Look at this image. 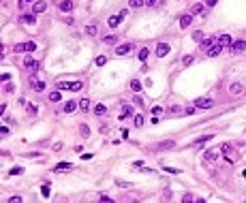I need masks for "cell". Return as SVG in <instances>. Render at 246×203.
<instances>
[{"label":"cell","instance_id":"cell-1","mask_svg":"<svg viewBox=\"0 0 246 203\" xmlns=\"http://www.w3.org/2000/svg\"><path fill=\"white\" fill-rule=\"evenodd\" d=\"M84 88L81 81H60L58 84V90H73V92H79Z\"/></svg>","mask_w":246,"mask_h":203},{"label":"cell","instance_id":"cell-2","mask_svg":"<svg viewBox=\"0 0 246 203\" xmlns=\"http://www.w3.org/2000/svg\"><path fill=\"white\" fill-rule=\"evenodd\" d=\"M212 103H214V101H212L210 96H201V98H197L195 101V107L197 109H210L212 107Z\"/></svg>","mask_w":246,"mask_h":203},{"label":"cell","instance_id":"cell-3","mask_svg":"<svg viewBox=\"0 0 246 203\" xmlns=\"http://www.w3.org/2000/svg\"><path fill=\"white\" fill-rule=\"evenodd\" d=\"M30 86H32L34 92H43V90H45V81H39L34 75H30Z\"/></svg>","mask_w":246,"mask_h":203},{"label":"cell","instance_id":"cell-4","mask_svg":"<svg viewBox=\"0 0 246 203\" xmlns=\"http://www.w3.org/2000/svg\"><path fill=\"white\" fill-rule=\"evenodd\" d=\"M73 7H75L73 0H60V2H58V9H60V11H64V13L73 11Z\"/></svg>","mask_w":246,"mask_h":203},{"label":"cell","instance_id":"cell-5","mask_svg":"<svg viewBox=\"0 0 246 203\" xmlns=\"http://www.w3.org/2000/svg\"><path fill=\"white\" fill-rule=\"evenodd\" d=\"M24 66H26V69H30V71H37L39 62L34 58H30V56H26V58H24Z\"/></svg>","mask_w":246,"mask_h":203},{"label":"cell","instance_id":"cell-6","mask_svg":"<svg viewBox=\"0 0 246 203\" xmlns=\"http://www.w3.org/2000/svg\"><path fill=\"white\" fill-rule=\"evenodd\" d=\"M131 116H133V107L128 103H122V116H120V120H128Z\"/></svg>","mask_w":246,"mask_h":203},{"label":"cell","instance_id":"cell-7","mask_svg":"<svg viewBox=\"0 0 246 203\" xmlns=\"http://www.w3.org/2000/svg\"><path fill=\"white\" fill-rule=\"evenodd\" d=\"M128 51H133V43H124V45H120V47L116 49V54H118V56H126Z\"/></svg>","mask_w":246,"mask_h":203},{"label":"cell","instance_id":"cell-8","mask_svg":"<svg viewBox=\"0 0 246 203\" xmlns=\"http://www.w3.org/2000/svg\"><path fill=\"white\" fill-rule=\"evenodd\" d=\"M167 54H169V45H167V43H159V47H156V56H159V58H165Z\"/></svg>","mask_w":246,"mask_h":203},{"label":"cell","instance_id":"cell-9","mask_svg":"<svg viewBox=\"0 0 246 203\" xmlns=\"http://www.w3.org/2000/svg\"><path fill=\"white\" fill-rule=\"evenodd\" d=\"M221 49H222V45H221V43H218V41H216V43H214V45H212V47L208 49V56H210V58H214V56H218V54H221Z\"/></svg>","mask_w":246,"mask_h":203},{"label":"cell","instance_id":"cell-10","mask_svg":"<svg viewBox=\"0 0 246 203\" xmlns=\"http://www.w3.org/2000/svg\"><path fill=\"white\" fill-rule=\"evenodd\" d=\"M77 107H79L77 101H66V103H64V113H73Z\"/></svg>","mask_w":246,"mask_h":203},{"label":"cell","instance_id":"cell-11","mask_svg":"<svg viewBox=\"0 0 246 203\" xmlns=\"http://www.w3.org/2000/svg\"><path fill=\"white\" fill-rule=\"evenodd\" d=\"M47 9V2H43V0H37L34 2V7H32V13H43Z\"/></svg>","mask_w":246,"mask_h":203},{"label":"cell","instance_id":"cell-12","mask_svg":"<svg viewBox=\"0 0 246 203\" xmlns=\"http://www.w3.org/2000/svg\"><path fill=\"white\" fill-rule=\"evenodd\" d=\"M191 22H193V15H191V13L182 15V17H180V28H188V26H191Z\"/></svg>","mask_w":246,"mask_h":203},{"label":"cell","instance_id":"cell-13","mask_svg":"<svg viewBox=\"0 0 246 203\" xmlns=\"http://www.w3.org/2000/svg\"><path fill=\"white\" fill-rule=\"evenodd\" d=\"M246 49V41H235V43H231V51H244Z\"/></svg>","mask_w":246,"mask_h":203},{"label":"cell","instance_id":"cell-14","mask_svg":"<svg viewBox=\"0 0 246 203\" xmlns=\"http://www.w3.org/2000/svg\"><path fill=\"white\" fill-rule=\"evenodd\" d=\"M218 43H221L222 47H227V45L231 47V43H233V41H231V36H229V34H221V36H218Z\"/></svg>","mask_w":246,"mask_h":203},{"label":"cell","instance_id":"cell-15","mask_svg":"<svg viewBox=\"0 0 246 203\" xmlns=\"http://www.w3.org/2000/svg\"><path fill=\"white\" fill-rule=\"evenodd\" d=\"M19 22H22V24H28V26H32L34 22H37V19H34V15H22V17H19Z\"/></svg>","mask_w":246,"mask_h":203},{"label":"cell","instance_id":"cell-16","mask_svg":"<svg viewBox=\"0 0 246 203\" xmlns=\"http://www.w3.org/2000/svg\"><path fill=\"white\" fill-rule=\"evenodd\" d=\"M242 90H244L242 84H231L229 86V92H231V94H242Z\"/></svg>","mask_w":246,"mask_h":203},{"label":"cell","instance_id":"cell-17","mask_svg":"<svg viewBox=\"0 0 246 203\" xmlns=\"http://www.w3.org/2000/svg\"><path fill=\"white\" fill-rule=\"evenodd\" d=\"M218 156H221L218 150H208V152H206V158H208V160H216Z\"/></svg>","mask_w":246,"mask_h":203},{"label":"cell","instance_id":"cell-18","mask_svg":"<svg viewBox=\"0 0 246 203\" xmlns=\"http://www.w3.org/2000/svg\"><path fill=\"white\" fill-rule=\"evenodd\" d=\"M88 36H94V34H98V28L94 24H90V26H86V30H84Z\"/></svg>","mask_w":246,"mask_h":203},{"label":"cell","instance_id":"cell-19","mask_svg":"<svg viewBox=\"0 0 246 203\" xmlns=\"http://www.w3.org/2000/svg\"><path fill=\"white\" fill-rule=\"evenodd\" d=\"M103 41H105L107 45H116V43H118V36H116V34H107Z\"/></svg>","mask_w":246,"mask_h":203},{"label":"cell","instance_id":"cell-20","mask_svg":"<svg viewBox=\"0 0 246 203\" xmlns=\"http://www.w3.org/2000/svg\"><path fill=\"white\" fill-rule=\"evenodd\" d=\"M210 139H212V135H206V137H201V139H197V141H195V143H193V145H197V148H201V145H203V143H208Z\"/></svg>","mask_w":246,"mask_h":203},{"label":"cell","instance_id":"cell-21","mask_svg":"<svg viewBox=\"0 0 246 203\" xmlns=\"http://www.w3.org/2000/svg\"><path fill=\"white\" fill-rule=\"evenodd\" d=\"M201 13H203V4H193L191 15H201Z\"/></svg>","mask_w":246,"mask_h":203},{"label":"cell","instance_id":"cell-22","mask_svg":"<svg viewBox=\"0 0 246 203\" xmlns=\"http://www.w3.org/2000/svg\"><path fill=\"white\" fill-rule=\"evenodd\" d=\"M13 51H17V54H22V51H28V43H17V45L13 47Z\"/></svg>","mask_w":246,"mask_h":203},{"label":"cell","instance_id":"cell-23","mask_svg":"<svg viewBox=\"0 0 246 203\" xmlns=\"http://www.w3.org/2000/svg\"><path fill=\"white\" fill-rule=\"evenodd\" d=\"M71 167H73L71 163H60V165H56V167H54V171H56V173H60L62 169H71Z\"/></svg>","mask_w":246,"mask_h":203},{"label":"cell","instance_id":"cell-24","mask_svg":"<svg viewBox=\"0 0 246 203\" xmlns=\"http://www.w3.org/2000/svg\"><path fill=\"white\" fill-rule=\"evenodd\" d=\"M120 19H122V15H116V17H109V22H107V24H109L111 28H116V26L120 24Z\"/></svg>","mask_w":246,"mask_h":203},{"label":"cell","instance_id":"cell-25","mask_svg":"<svg viewBox=\"0 0 246 203\" xmlns=\"http://www.w3.org/2000/svg\"><path fill=\"white\" fill-rule=\"evenodd\" d=\"M62 98V94H60V90H56V92H49V101H54V103H58Z\"/></svg>","mask_w":246,"mask_h":203},{"label":"cell","instance_id":"cell-26","mask_svg":"<svg viewBox=\"0 0 246 203\" xmlns=\"http://www.w3.org/2000/svg\"><path fill=\"white\" fill-rule=\"evenodd\" d=\"M79 109H81V111H88V109H90V101H88V98H81V101H79Z\"/></svg>","mask_w":246,"mask_h":203},{"label":"cell","instance_id":"cell-27","mask_svg":"<svg viewBox=\"0 0 246 203\" xmlns=\"http://www.w3.org/2000/svg\"><path fill=\"white\" fill-rule=\"evenodd\" d=\"M148 54H150V49L144 47V49H139V54H137V56H139V60H141V62H144V60H148Z\"/></svg>","mask_w":246,"mask_h":203},{"label":"cell","instance_id":"cell-28","mask_svg":"<svg viewBox=\"0 0 246 203\" xmlns=\"http://www.w3.org/2000/svg\"><path fill=\"white\" fill-rule=\"evenodd\" d=\"M105 111H107L105 105H97V107H94V113H97V116H105Z\"/></svg>","mask_w":246,"mask_h":203},{"label":"cell","instance_id":"cell-29","mask_svg":"<svg viewBox=\"0 0 246 203\" xmlns=\"http://www.w3.org/2000/svg\"><path fill=\"white\" fill-rule=\"evenodd\" d=\"M131 90H133V92H139V90H141V84H139L137 79H133V81H131Z\"/></svg>","mask_w":246,"mask_h":203},{"label":"cell","instance_id":"cell-30","mask_svg":"<svg viewBox=\"0 0 246 203\" xmlns=\"http://www.w3.org/2000/svg\"><path fill=\"white\" fill-rule=\"evenodd\" d=\"M146 4V0H131V7L133 9H139V7H144Z\"/></svg>","mask_w":246,"mask_h":203},{"label":"cell","instance_id":"cell-31","mask_svg":"<svg viewBox=\"0 0 246 203\" xmlns=\"http://www.w3.org/2000/svg\"><path fill=\"white\" fill-rule=\"evenodd\" d=\"M193 41L201 43V41H203V32H199V30H197V32H193Z\"/></svg>","mask_w":246,"mask_h":203},{"label":"cell","instance_id":"cell-32","mask_svg":"<svg viewBox=\"0 0 246 203\" xmlns=\"http://www.w3.org/2000/svg\"><path fill=\"white\" fill-rule=\"evenodd\" d=\"M133 122H135L137 128H139V126H144V116H135V118H133Z\"/></svg>","mask_w":246,"mask_h":203},{"label":"cell","instance_id":"cell-33","mask_svg":"<svg viewBox=\"0 0 246 203\" xmlns=\"http://www.w3.org/2000/svg\"><path fill=\"white\" fill-rule=\"evenodd\" d=\"M41 195H43V197H49V184H47V182L41 186Z\"/></svg>","mask_w":246,"mask_h":203},{"label":"cell","instance_id":"cell-34","mask_svg":"<svg viewBox=\"0 0 246 203\" xmlns=\"http://www.w3.org/2000/svg\"><path fill=\"white\" fill-rule=\"evenodd\" d=\"M79 131H81V135H84V137H90V128H88L86 124H81V126H79Z\"/></svg>","mask_w":246,"mask_h":203},{"label":"cell","instance_id":"cell-35","mask_svg":"<svg viewBox=\"0 0 246 203\" xmlns=\"http://www.w3.org/2000/svg\"><path fill=\"white\" fill-rule=\"evenodd\" d=\"M182 64H184V66L193 64V56H184V58H182Z\"/></svg>","mask_w":246,"mask_h":203},{"label":"cell","instance_id":"cell-36","mask_svg":"<svg viewBox=\"0 0 246 203\" xmlns=\"http://www.w3.org/2000/svg\"><path fill=\"white\" fill-rule=\"evenodd\" d=\"M160 150H165V148H173V141H163V143H159Z\"/></svg>","mask_w":246,"mask_h":203},{"label":"cell","instance_id":"cell-37","mask_svg":"<svg viewBox=\"0 0 246 203\" xmlns=\"http://www.w3.org/2000/svg\"><path fill=\"white\" fill-rule=\"evenodd\" d=\"M19 173H24V169L22 167H13L11 169V175H19Z\"/></svg>","mask_w":246,"mask_h":203},{"label":"cell","instance_id":"cell-38","mask_svg":"<svg viewBox=\"0 0 246 203\" xmlns=\"http://www.w3.org/2000/svg\"><path fill=\"white\" fill-rule=\"evenodd\" d=\"M105 62H107V58H105V56H98V58H97V66H103Z\"/></svg>","mask_w":246,"mask_h":203},{"label":"cell","instance_id":"cell-39","mask_svg":"<svg viewBox=\"0 0 246 203\" xmlns=\"http://www.w3.org/2000/svg\"><path fill=\"white\" fill-rule=\"evenodd\" d=\"M165 171H167V173H173V175L180 173V169H173V167H165Z\"/></svg>","mask_w":246,"mask_h":203},{"label":"cell","instance_id":"cell-40","mask_svg":"<svg viewBox=\"0 0 246 203\" xmlns=\"http://www.w3.org/2000/svg\"><path fill=\"white\" fill-rule=\"evenodd\" d=\"M26 111H30V113H37V107H34V105H26Z\"/></svg>","mask_w":246,"mask_h":203},{"label":"cell","instance_id":"cell-41","mask_svg":"<svg viewBox=\"0 0 246 203\" xmlns=\"http://www.w3.org/2000/svg\"><path fill=\"white\" fill-rule=\"evenodd\" d=\"M182 201H186V203H191V201H195V199H193V195H184V197H182Z\"/></svg>","mask_w":246,"mask_h":203},{"label":"cell","instance_id":"cell-42","mask_svg":"<svg viewBox=\"0 0 246 203\" xmlns=\"http://www.w3.org/2000/svg\"><path fill=\"white\" fill-rule=\"evenodd\" d=\"M13 90H15V86H13V84H7V86H4V92H13Z\"/></svg>","mask_w":246,"mask_h":203},{"label":"cell","instance_id":"cell-43","mask_svg":"<svg viewBox=\"0 0 246 203\" xmlns=\"http://www.w3.org/2000/svg\"><path fill=\"white\" fill-rule=\"evenodd\" d=\"M169 111H171V113H180V111H182V107H178V105H173V107L169 109Z\"/></svg>","mask_w":246,"mask_h":203},{"label":"cell","instance_id":"cell-44","mask_svg":"<svg viewBox=\"0 0 246 203\" xmlns=\"http://www.w3.org/2000/svg\"><path fill=\"white\" fill-rule=\"evenodd\" d=\"M22 203V197H11V199H9V203Z\"/></svg>","mask_w":246,"mask_h":203},{"label":"cell","instance_id":"cell-45","mask_svg":"<svg viewBox=\"0 0 246 203\" xmlns=\"http://www.w3.org/2000/svg\"><path fill=\"white\" fill-rule=\"evenodd\" d=\"M34 49H37V45H34V43L30 41V43H28V51H34Z\"/></svg>","mask_w":246,"mask_h":203},{"label":"cell","instance_id":"cell-46","mask_svg":"<svg viewBox=\"0 0 246 203\" xmlns=\"http://www.w3.org/2000/svg\"><path fill=\"white\" fill-rule=\"evenodd\" d=\"M152 111H154V116H159V113H163V107H154Z\"/></svg>","mask_w":246,"mask_h":203},{"label":"cell","instance_id":"cell-47","mask_svg":"<svg viewBox=\"0 0 246 203\" xmlns=\"http://www.w3.org/2000/svg\"><path fill=\"white\" fill-rule=\"evenodd\" d=\"M154 2H156V0H146V4H148V7H152Z\"/></svg>","mask_w":246,"mask_h":203},{"label":"cell","instance_id":"cell-48","mask_svg":"<svg viewBox=\"0 0 246 203\" xmlns=\"http://www.w3.org/2000/svg\"><path fill=\"white\" fill-rule=\"evenodd\" d=\"M216 4V0H208V7H214Z\"/></svg>","mask_w":246,"mask_h":203}]
</instances>
